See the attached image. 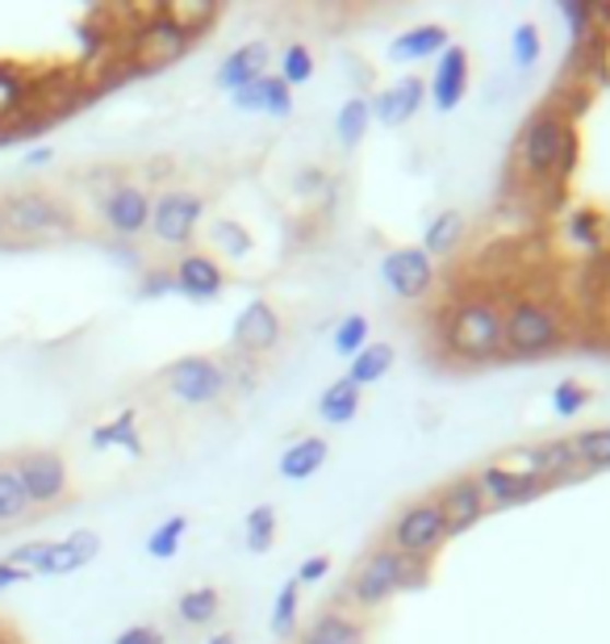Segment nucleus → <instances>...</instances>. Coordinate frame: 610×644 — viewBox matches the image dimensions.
I'll return each instance as SVG.
<instances>
[{"mask_svg":"<svg viewBox=\"0 0 610 644\" xmlns=\"http://www.w3.org/2000/svg\"><path fill=\"white\" fill-rule=\"evenodd\" d=\"M444 348L460 364H490L502 360V306L490 293H472L447 311Z\"/></svg>","mask_w":610,"mask_h":644,"instance_id":"1","label":"nucleus"},{"mask_svg":"<svg viewBox=\"0 0 610 644\" xmlns=\"http://www.w3.org/2000/svg\"><path fill=\"white\" fill-rule=\"evenodd\" d=\"M577 130L573 121H564L556 109H540L531 114L523 134H518V155H523V167L531 180H568L573 167H577Z\"/></svg>","mask_w":610,"mask_h":644,"instance_id":"2","label":"nucleus"},{"mask_svg":"<svg viewBox=\"0 0 610 644\" xmlns=\"http://www.w3.org/2000/svg\"><path fill=\"white\" fill-rule=\"evenodd\" d=\"M0 218H4V239H59V235H75L80 218L63 201L59 192L38 189V185H22L0 197Z\"/></svg>","mask_w":610,"mask_h":644,"instance_id":"3","label":"nucleus"},{"mask_svg":"<svg viewBox=\"0 0 610 644\" xmlns=\"http://www.w3.org/2000/svg\"><path fill=\"white\" fill-rule=\"evenodd\" d=\"M426 586V561H406L389 545H376L364 552V561L348 577V598L360 611H376L380 602H389L401 590Z\"/></svg>","mask_w":610,"mask_h":644,"instance_id":"4","label":"nucleus"},{"mask_svg":"<svg viewBox=\"0 0 610 644\" xmlns=\"http://www.w3.org/2000/svg\"><path fill=\"white\" fill-rule=\"evenodd\" d=\"M564 343V323L540 297H511L502 306V352L511 360H540Z\"/></svg>","mask_w":610,"mask_h":644,"instance_id":"5","label":"nucleus"},{"mask_svg":"<svg viewBox=\"0 0 610 644\" xmlns=\"http://www.w3.org/2000/svg\"><path fill=\"white\" fill-rule=\"evenodd\" d=\"M206 218V197L197 189H164L151 201V239L167 247V251H188L197 239V226Z\"/></svg>","mask_w":610,"mask_h":644,"instance_id":"6","label":"nucleus"},{"mask_svg":"<svg viewBox=\"0 0 610 644\" xmlns=\"http://www.w3.org/2000/svg\"><path fill=\"white\" fill-rule=\"evenodd\" d=\"M231 389V373L218 356H180L164 368V394L180 406H213Z\"/></svg>","mask_w":610,"mask_h":644,"instance_id":"7","label":"nucleus"},{"mask_svg":"<svg viewBox=\"0 0 610 644\" xmlns=\"http://www.w3.org/2000/svg\"><path fill=\"white\" fill-rule=\"evenodd\" d=\"M385 545L398 552V557H406V561H431V557L447 545L439 502L419 499V502H410V506H401Z\"/></svg>","mask_w":610,"mask_h":644,"instance_id":"8","label":"nucleus"},{"mask_svg":"<svg viewBox=\"0 0 610 644\" xmlns=\"http://www.w3.org/2000/svg\"><path fill=\"white\" fill-rule=\"evenodd\" d=\"M151 201L155 192L134 180H118L114 189H105L96 197V218L101 226L121 243H139L151 231Z\"/></svg>","mask_w":610,"mask_h":644,"instance_id":"9","label":"nucleus"},{"mask_svg":"<svg viewBox=\"0 0 610 644\" xmlns=\"http://www.w3.org/2000/svg\"><path fill=\"white\" fill-rule=\"evenodd\" d=\"M9 465H13V473L22 481L25 499H30L34 511L55 506V502H63L71 494L68 460L55 453V448H25V453H17Z\"/></svg>","mask_w":610,"mask_h":644,"instance_id":"10","label":"nucleus"},{"mask_svg":"<svg viewBox=\"0 0 610 644\" xmlns=\"http://www.w3.org/2000/svg\"><path fill=\"white\" fill-rule=\"evenodd\" d=\"M380 281L401 302H423L426 293L435 289V281H439V272H435V260L426 256L423 247H394L380 260Z\"/></svg>","mask_w":610,"mask_h":644,"instance_id":"11","label":"nucleus"},{"mask_svg":"<svg viewBox=\"0 0 610 644\" xmlns=\"http://www.w3.org/2000/svg\"><path fill=\"white\" fill-rule=\"evenodd\" d=\"M172 289L188 297V302H213V297H222L226 293V264L213 260L210 251H197V247H188L180 251L176 260H172Z\"/></svg>","mask_w":610,"mask_h":644,"instance_id":"12","label":"nucleus"},{"mask_svg":"<svg viewBox=\"0 0 610 644\" xmlns=\"http://www.w3.org/2000/svg\"><path fill=\"white\" fill-rule=\"evenodd\" d=\"M281 335H284L281 311L268 297H256V302H247L238 311L235 327H231V343H235V352H243V356H268V352L281 348Z\"/></svg>","mask_w":610,"mask_h":644,"instance_id":"13","label":"nucleus"},{"mask_svg":"<svg viewBox=\"0 0 610 644\" xmlns=\"http://www.w3.org/2000/svg\"><path fill=\"white\" fill-rule=\"evenodd\" d=\"M472 481H477V490H481L490 511L493 506H523V502L540 499L548 490V481L540 473H523V469H511V465H485Z\"/></svg>","mask_w":610,"mask_h":644,"instance_id":"14","label":"nucleus"},{"mask_svg":"<svg viewBox=\"0 0 610 644\" xmlns=\"http://www.w3.org/2000/svg\"><path fill=\"white\" fill-rule=\"evenodd\" d=\"M96 552H101V536L93 527H80L63 540H47L43 557L34 561V577H68V573H80L84 565H93Z\"/></svg>","mask_w":610,"mask_h":644,"instance_id":"15","label":"nucleus"},{"mask_svg":"<svg viewBox=\"0 0 610 644\" xmlns=\"http://www.w3.org/2000/svg\"><path fill=\"white\" fill-rule=\"evenodd\" d=\"M469 80H472V63H469V50L460 47V43H451V47L435 59V72L426 80V96H431V105L439 109V114H451L465 93H469Z\"/></svg>","mask_w":610,"mask_h":644,"instance_id":"16","label":"nucleus"},{"mask_svg":"<svg viewBox=\"0 0 610 644\" xmlns=\"http://www.w3.org/2000/svg\"><path fill=\"white\" fill-rule=\"evenodd\" d=\"M435 502H439V515H444L447 540H456V536L472 531V527L485 519V511H490L472 478H451L444 490L435 494Z\"/></svg>","mask_w":610,"mask_h":644,"instance_id":"17","label":"nucleus"},{"mask_svg":"<svg viewBox=\"0 0 610 644\" xmlns=\"http://www.w3.org/2000/svg\"><path fill=\"white\" fill-rule=\"evenodd\" d=\"M373 105V118L389 130H398L406 121L419 118V109L426 105V80L423 75H401L394 84H385L376 96H368Z\"/></svg>","mask_w":610,"mask_h":644,"instance_id":"18","label":"nucleus"},{"mask_svg":"<svg viewBox=\"0 0 610 644\" xmlns=\"http://www.w3.org/2000/svg\"><path fill=\"white\" fill-rule=\"evenodd\" d=\"M268 63H272V47L263 43V38H251V43H243L235 47L222 63H218V89L222 93H238V89H247V84H256L259 75H268Z\"/></svg>","mask_w":610,"mask_h":644,"instance_id":"19","label":"nucleus"},{"mask_svg":"<svg viewBox=\"0 0 610 644\" xmlns=\"http://www.w3.org/2000/svg\"><path fill=\"white\" fill-rule=\"evenodd\" d=\"M231 101H235V109H243V114H272V118H289L293 114V89L277 72L259 75L256 84L231 93Z\"/></svg>","mask_w":610,"mask_h":644,"instance_id":"20","label":"nucleus"},{"mask_svg":"<svg viewBox=\"0 0 610 644\" xmlns=\"http://www.w3.org/2000/svg\"><path fill=\"white\" fill-rule=\"evenodd\" d=\"M447 47H451L447 25L423 22V25H410L406 34H398V38L389 43V59H394V63H423V59H439Z\"/></svg>","mask_w":610,"mask_h":644,"instance_id":"21","label":"nucleus"},{"mask_svg":"<svg viewBox=\"0 0 610 644\" xmlns=\"http://www.w3.org/2000/svg\"><path fill=\"white\" fill-rule=\"evenodd\" d=\"M297 644H368V628L348 611L327 607V611H318L314 620L305 623Z\"/></svg>","mask_w":610,"mask_h":644,"instance_id":"22","label":"nucleus"},{"mask_svg":"<svg viewBox=\"0 0 610 644\" xmlns=\"http://www.w3.org/2000/svg\"><path fill=\"white\" fill-rule=\"evenodd\" d=\"M327 460H330L327 440H322V435H302V440H293V444L281 453L277 473H281L284 481H305V478H314Z\"/></svg>","mask_w":610,"mask_h":644,"instance_id":"23","label":"nucleus"},{"mask_svg":"<svg viewBox=\"0 0 610 644\" xmlns=\"http://www.w3.org/2000/svg\"><path fill=\"white\" fill-rule=\"evenodd\" d=\"M394 364H398V348H394V343H380V339H368V343L348 360V373H343V377L364 389V385L380 382Z\"/></svg>","mask_w":610,"mask_h":644,"instance_id":"24","label":"nucleus"},{"mask_svg":"<svg viewBox=\"0 0 610 644\" xmlns=\"http://www.w3.org/2000/svg\"><path fill=\"white\" fill-rule=\"evenodd\" d=\"M89 440H93V448H126L130 456H142L139 410H134V406H126L121 414L105 419V423H96V428L89 431Z\"/></svg>","mask_w":610,"mask_h":644,"instance_id":"25","label":"nucleus"},{"mask_svg":"<svg viewBox=\"0 0 610 644\" xmlns=\"http://www.w3.org/2000/svg\"><path fill=\"white\" fill-rule=\"evenodd\" d=\"M465 243V214L460 210H439V214L426 222L423 231V251L431 260H447L456 256Z\"/></svg>","mask_w":610,"mask_h":644,"instance_id":"26","label":"nucleus"},{"mask_svg":"<svg viewBox=\"0 0 610 644\" xmlns=\"http://www.w3.org/2000/svg\"><path fill=\"white\" fill-rule=\"evenodd\" d=\"M251 231L238 222V218H213L210 226H206V251H210L213 260L218 256H226V260H243V256H251Z\"/></svg>","mask_w":610,"mask_h":644,"instance_id":"27","label":"nucleus"},{"mask_svg":"<svg viewBox=\"0 0 610 644\" xmlns=\"http://www.w3.org/2000/svg\"><path fill=\"white\" fill-rule=\"evenodd\" d=\"M360 402H364V389L352 385L348 377H339V382H330L322 389V398H318V419L330 423V428H348L355 414H360Z\"/></svg>","mask_w":610,"mask_h":644,"instance_id":"28","label":"nucleus"},{"mask_svg":"<svg viewBox=\"0 0 610 644\" xmlns=\"http://www.w3.org/2000/svg\"><path fill=\"white\" fill-rule=\"evenodd\" d=\"M192 43V34H188L185 25L176 22L172 13H155L151 22L142 25V38H139V47L142 50H155L160 59H176L180 50Z\"/></svg>","mask_w":610,"mask_h":644,"instance_id":"29","label":"nucleus"},{"mask_svg":"<svg viewBox=\"0 0 610 644\" xmlns=\"http://www.w3.org/2000/svg\"><path fill=\"white\" fill-rule=\"evenodd\" d=\"M218 611H222L218 586H192V590H185V595L176 598V620L185 623V628H206V623L218 620Z\"/></svg>","mask_w":610,"mask_h":644,"instance_id":"30","label":"nucleus"},{"mask_svg":"<svg viewBox=\"0 0 610 644\" xmlns=\"http://www.w3.org/2000/svg\"><path fill=\"white\" fill-rule=\"evenodd\" d=\"M368 126H373V105H368V96H352V101L339 105V114H335V134H339V143L348 147V151L364 143Z\"/></svg>","mask_w":610,"mask_h":644,"instance_id":"31","label":"nucleus"},{"mask_svg":"<svg viewBox=\"0 0 610 644\" xmlns=\"http://www.w3.org/2000/svg\"><path fill=\"white\" fill-rule=\"evenodd\" d=\"M34 515V506L25 499L22 481L13 473V465L9 460H0V527H17L25 524Z\"/></svg>","mask_w":610,"mask_h":644,"instance_id":"32","label":"nucleus"},{"mask_svg":"<svg viewBox=\"0 0 610 644\" xmlns=\"http://www.w3.org/2000/svg\"><path fill=\"white\" fill-rule=\"evenodd\" d=\"M277 527H281V519H277V506H268V502L251 506V511H247V519H243V545H247V552H268L272 549V545H277Z\"/></svg>","mask_w":610,"mask_h":644,"instance_id":"33","label":"nucleus"},{"mask_svg":"<svg viewBox=\"0 0 610 644\" xmlns=\"http://www.w3.org/2000/svg\"><path fill=\"white\" fill-rule=\"evenodd\" d=\"M297 616H302V586L297 582H284L281 590H277V602H272V636L277 641H289V636H297Z\"/></svg>","mask_w":610,"mask_h":644,"instance_id":"34","label":"nucleus"},{"mask_svg":"<svg viewBox=\"0 0 610 644\" xmlns=\"http://www.w3.org/2000/svg\"><path fill=\"white\" fill-rule=\"evenodd\" d=\"M573 444V456H577V465L594 473V469H610V428H589L582 435H573L568 440Z\"/></svg>","mask_w":610,"mask_h":644,"instance_id":"35","label":"nucleus"},{"mask_svg":"<svg viewBox=\"0 0 610 644\" xmlns=\"http://www.w3.org/2000/svg\"><path fill=\"white\" fill-rule=\"evenodd\" d=\"M185 531H188V515H167L164 524L146 536V557L151 561H172L180 552V545H185Z\"/></svg>","mask_w":610,"mask_h":644,"instance_id":"36","label":"nucleus"},{"mask_svg":"<svg viewBox=\"0 0 610 644\" xmlns=\"http://www.w3.org/2000/svg\"><path fill=\"white\" fill-rule=\"evenodd\" d=\"M289 89H297V84H309V75H314V50L305 47V43H289L281 50V68H277Z\"/></svg>","mask_w":610,"mask_h":644,"instance_id":"37","label":"nucleus"},{"mask_svg":"<svg viewBox=\"0 0 610 644\" xmlns=\"http://www.w3.org/2000/svg\"><path fill=\"white\" fill-rule=\"evenodd\" d=\"M368 331H373V327H368V318H364V314H348V318L335 327V335H330V348H335L343 360H352L355 352L368 343Z\"/></svg>","mask_w":610,"mask_h":644,"instance_id":"38","label":"nucleus"},{"mask_svg":"<svg viewBox=\"0 0 610 644\" xmlns=\"http://www.w3.org/2000/svg\"><path fill=\"white\" fill-rule=\"evenodd\" d=\"M543 55V38H540V25L536 22H523L515 30V38H511V59H515L518 68L527 72V68H536Z\"/></svg>","mask_w":610,"mask_h":644,"instance_id":"39","label":"nucleus"},{"mask_svg":"<svg viewBox=\"0 0 610 644\" xmlns=\"http://www.w3.org/2000/svg\"><path fill=\"white\" fill-rule=\"evenodd\" d=\"M582 406H589V389H586V385L573 382V377L556 382V389H552V410H556L561 419H573V414H582Z\"/></svg>","mask_w":610,"mask_h":644,"instance_id":"40","label":"nucleus"},{"mask_svg":"<svg viewBox=\"0 0 610 644\" xmlns=\"http://www.w3.org/2000/svg\"><path fill=\"white\" fill-rule=\"evenodd\" d=\"M327 573H330V557L327 552H314V557H305L302 565H297L293 582H297V586H314V582H322Z\"/></svg>","mask_w":610,"mask_h":644,"instance_id":"41","label":"nucleus"},{"mask_svg":"<svg viewBox=\"0 0 610 644\" xmlns=\"http://www.w3.org/2000/svg\"><path fill=\"white\" fill-rule=\"evenodd\" d=\"M43 549H47V540H30V545H17V549L9 552L4 561H9V565H17V570H25L30 577H34V561L43 557Z\"/></svg>","mask_w":610,"mask_h":644,"instance_id":"42","label":"nucleus"},{"mask_svg":"<svg viewBox=\"0 0 610 644\" xmlns=\"http://www.w3.org/2000/svg\"><path fill=\"white\" fill-rule=\"evenodd\" d=\"M114 644H167V641L155 623H134V628H126Z\"/></svg>","mask_w":610,"mask_h":644,"instance_id":"43","label":"nucleus"},{"mask_svg":"<svg viewBox=\"0 0 610 644\" xmlns=\"http://www.w3.org/2000/svg\"><path fill=\"white\" fill-rule=\"evenodd\" d=\"M22 582H30V573L17 570V565H9V561L0 557V595H4V590H13V586H22Z\"/></svg>","mask_w":610,"mask_h":644,"instance_id":"44","label":"nucleus"},{"mask_svg":"<svg viewBox=\"0 0 610 644\" xmlns=\"http://www.w3.org/2000/svg\"><path fill=\"white\" fill-rule=\"evenodd\" d=\"M50 160H55V151H50V147H34V151H25L22 164L25 167H43V164H50Z\"/></svg>","mask_w":610,"mask_h":644,"instance_id":"45","label":"nucleus"},{"mask_svg":"<svg viewBox=\"0 0 610 644\" xmlns=\"http://www.w3.org/2000/svg\"><path fill=\"white\" fill-rule=\"evenodd\" d=\"M206 644H238L235 632H213V636H206Z\"/></svg>","mask_w":610,"mask_h":644,"instance_id":"46","label":"nucleus"},{"mask_svg":"<svg viewBox=\"0 0 610 644\" xmlns=\"http://www.w3.org/2000/svg\"><path fill=\"white\" fill-rule=\"evenodd\" d=\"M9 84H13V72H9V68H0V89H9Z\"/></svg>","mask_w":610,"mask_h":644,"instance_id":"47","label":"nucleus"},{"mask_svg":"<svg viewBox=\"0 0 610 644\" xmlns=\"http://www.w3.org/2000/svg\"><path fill=\"white\" fill-rule=\"evenodd\" d=\"M0 243H4V218H0Z\"/></svg>","mask_w":610,"mask_h":644,"instance_id":"48","label":"nucleus"},{"mask_svg":"<svg viewBox=\"0 0 610 644\" xmlns=\"http://www.w3.org/2000/svg\"><path fill=\"white\" fill-rule=\"evenodd\" d=\"M0 644H13V641H0Z\"/></svg>","mask_w":610,"mask_h":644,"instance_id":"49","label":"nucleus"}]
</instances>
